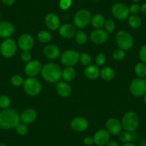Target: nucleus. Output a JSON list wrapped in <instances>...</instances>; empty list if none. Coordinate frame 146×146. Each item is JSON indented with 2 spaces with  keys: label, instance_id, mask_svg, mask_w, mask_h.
Returning <instances> with one entry per match:
<instances>
[{
  "label": "nucleus",
  "instance_id": "f257e3e1",
  "mask_svg": "<svg viewBox=\"0 0 146 146\" xmlns=\"http://www.w3.org/2000/svg\"><path fill=\"white\" fill-rule=\"evenodd\" d=\"M20 123V117L16 110L13 109H3L0 112V127L12 129Z\"/></svg>",
  "mask_w": 146,
  "mask_h": 146
},
{
  "label": "nucleus",
  "instance_id": "f03ea898",
  "mask_svg": "<svg viewBox=\"0 0 146 146\" xmlns=\"http://www.w3.org/2000/svg\"><path fill=\"white\" fill-rule=\"evenodd\" d=\"M41 72L43 78L50 82H57L62 77L61 69L54 63L46 64L42 67Z\"/></svg>",
  "mask_w": 146,
  "mask_h": 146
},
{
  "label": "nucleus",
  "instance_id": "7ed1b4c3",
  "mask_svg": "<svg viewBox=\"0 0 146 146\" xmlns=\"http://www.w3.org/2000/svg\"><path fill=\"white\" fill-rule=\"evenodd\" d=\"M140 124V118L135 112L129 111L125 113L122 118V127L125 130L129 132H134L137 130Z\"/></svg>",
  "mask_w": 146,
  "mask_h": 146
},
{
  "label": "nucleus",
  "instance_id": "20e7f679",
  "mask_svg": "<svg viewBox=\"0 0 146 146\" xmlns=\"http://www.w3.org/2000/svg\"><path fill=\"white\" fill-rule=\"evenodd\" d=\"M117 45L123 50H127L133 46L134 40L132 35L126 31H120L115 35Z\"/></svg>",
  "mask_w": 146,
  "mask_h": 146
},
{
  "label": "nucleus",
  "instance_id": "39448f33",
  "mask_svg": "<svg viewBox=\"0 0 146 146\" xmlns=\"http://www.w3.org/2000/svg\"><path fill=\"white\" fill-rule=\"evenodd\" d=\"M24 90L27 95L30 96H36L40 92L42 85L36 78L30 77L24 81Z\"/></svg>",
  "mask_w": 146,
  "mask_h": 146
},
{
  "label": "nucleus",
  "instance_id": "423d86ee",
  "mask_svg": "<svg viewBox=\"0 0 146 146\" xmlns=\"http://www.w3.org/2000/svg\"><path fill=\"white\" fill-rule=\"evenodd\" d=\"M17 52V44L13 39L7 38L0 45V52L5 57H13Z\"/></svg>",
  "mask_w": 146,
  "mask_h": 146
},
{
  "label": "nucleus",
  "instance_id": "0eeeda50",
  "mask_svg": "<svg viewBox=\"0 0 146 146\" xmlns=\"http://www.w3.org/2000/svg\"><path fill=\"white\" fill-rule=\"evenodd\" d=\"M130 90L134 96L137 98L143 96L146 93V82L143 78H135L130 83Z\"/></svg>",
  "mask_w": 146,
  "mask_h": 146
},
{
  "label": "nucleus",
  "instance_id": "6e6552de",
  "mask_svg": "<svg viewBox=\"0 0 146 146\" xmlns=\"http://www.w3.org/2000/svg\"><path fill=\"white\" fill-rule=\"evenodd\" d=\"M91 15L89 11L86 9H80L78 11L74 17V24L75 27L82 29L89 25L91 22Z\"/></svg>",
  "mask_w": 146,
  "mask_h": 146
},
{
  "label": "nucleus",
  "instance_id": "1a4fd4ad",
  "mask_svg": "<svg viewBox=\"0 0 146 146\" xmlns=\"http://www.w3.org/2000/svg\"><path fill=\"white\" fill-rule=\"evenodd\" d=\"M80 60V54L75 50H67L62 53L61 61L64 65L67 67H72L78 62Z\"/></svg>",
  "mask_w": 146,
  "mask_h": 146
},
{
  "label": "nucleus",
  "instance_id": "9d476101",
  "mask_svg": "<svg viewBox=\"0 0 146 146\" xmlns=\"http://www.w3.org/2000/svg\"><path fill=\"white\" fill-rule=\"evenodd\" d=\"M112 14L118 19H125L128 17L129 8L123 3H116L112 7Z\"/></svg>",
  "mask_w": 146,
  "mask_h": 146
},
{
  "label": "nucleus",
  "instance_id": "9b49d317",
  "mask_svg": "<svg viewBox=\"0 0 146 146\" xmlns=\"http://www.w3.org/2000/svg\"><path fill=\"white\" fill-rule=\"evenodd\" d=\"M42 64L38 60H31L25 67V72L27 75L30 77L37 75L42 70Z\"/></svg>",
  "mask_w": 146,
  "mask_h": 146
},
{
  "label": "nucleus",
  "instance_id": "f8f14e48",
  "mask_svg": "<svg viewBox=\"0 0 146 146\" xmlns=\"http://www.w3.org/2000/svg\"><path fill=\"white\" fill-rule=\"evenodd\" d=\"M18 45L23 51H29L34 46V39L29 34H23L18 40Z\"/></svg>",
  "mask_w": 146,
  "mask_h": 146
},
{
  "label": "nucleus",
  "instance_id": "ddd939ff",
  "mask_svg": "<svg viewBox=\"0 0 146 146\" xmlns=\"http://www.w3.org/2000/svg\"><path fill=\"white\" fill-rule=\"evenodd\" d=\"M110 133L107 130H100L94 135V143L98 146H103L109 143Z\"/></svg>",
  "mask_w": 146,
  "mask_h": 146
},
{
  "label": "nucleus",
  "instance_id": "4468645a",
  "mask_svg": "<svg viewBox=\"0 0 146 146\" xmlns=\"http://www.w3.org/2000/svg\"><path fill=\"white\" fill-rule=\"evenodd\" d=\"M90 38L94 43L96 44H102L105 42L108 39V32L101 29H98L94 30L91 33Z\"/></svg>",
  "mask_w": 146,
  "mask_h": 146
},
{
  "label": "nucleus",
  "instance_id": "2eb2a0df",
  "mask_svg": "<svg viewBox=\"0 0 146 146\" xmlns=\"http://www.w3.org/2000/svg\"><path fill=\"white\" fill-rule=\"evenodd\" d=\"M106 130L108 133L113 135H118L122 129V125L119 120L115 118H110L106 122Z\"/></svg>",
  "mask_w": 146,
  "mask_h": 146
},
{
  "label": "nucleus",
  "instance_id": "dca6fc26",
  "mask_svg": "<svg viewBox=\"0 0 146 146\" xmlns=\"http://www.w3.org/2000/svg\"><path fill=\"white\" fill-rule=\"evenodd\" d=\"M15 32V27L12 23L7 21L0 22V37L8 38L13 35Z\"/></svg>",
  "mask_w": 146,
  "mask_h": 146
},
{
  "label": "nucleus",
  "instance_id": "f3484780",
  "mask_svg": "<svg viewBox=\"0 0 146 146\" xmlns=\"http://www.w3.org/2000/svg\"><path fill=\"white\" fill-rule=\"evenodd\" d=\"M70 126L74 130L77 132H82L88 127V123L84 117H78L73 119L70 123Z\"/></svg>",
  "mask_w": 146,
  "mask_h": 146
},
{
  "label": "nucleus",
  "instance_id": "a211bd4d",
  "mask_svg": "<svg viewBox=\"0 0 146 146\" xmlns=\"http://www.w3.org/2000/svg\"><path fill=\"white\" fill-rule=\"evenodd\" d=\"M45 25L51 30H56L60 27V18L54 13H50L45 17Z\"/></svg>",
  "mask_w": 146,
  "mask_h": 146
},
{
  "label": "nucleus",
  "instance_id": "6ab92c4d",
  "mask_svg": "<svg viewBox=\"0 0 146 146\" xmlns=\"http://www.w3.org/2000/svg\"><path fill=\"white\" fill-rule=\"evenodd\" d=\"M44 54L49 59L54 60L60 55V50L58 47L54 44L47 45L43 50Z\"/></svg>",
  "mask_w": 146,
  "mask_h": 146
},
{
  "label": "nucleus",
  "instance_id": "aec40b11",
  "mask_svg": "<svg viewBox=\"0 0 146 146\" xmlns=\"http://www.w3.org/2000/svg\"><path fill=\"white\" fill-rule=\"evenodd\" d=\"M36 118V113L33 109H27L22 113L20 120L25 124H29L35 121Z\"/></svg>",
  "mask_w": 146,
  "mask_h": 146
},
{
  "label": "nucleus",
  "instance_id": "412c9836",
  "mask_svg": "<svg viewBox=\"0 0 146 146\" xmlns=\"http://www.w3.org/2000/svg\"><path fill=\"white\" fill-rule=\"evenodd\" d=\"M59 33L64 38H71L75 35V29L70 24H64L60 27Z\"/></svg>",
  "mask_w": 146,
  "mask_h": 146
},
{
  "label": "nucleus",
  "instance_id": "4be33fe9",
  "mask_svg": "<svg viewBox=\"0 0 146 146\" xmlns=\"http://www.w3.org/2000/svg\"><path fill=\"white\" fill-rule=\"evenodd\" d=\"M56 89L59 95L63 98L70 96L72 92V88L70 85L64 82H59L56 85Z\"/></svg>",
  "mask_w": 146,
  "mask_h": 146
},
{
  "label": "nucleus",
  "instance_id": "5701e85b",
  "mask_svg": "<svg viewBox=\"0 0 146 146\" xmlns=\"http://www.w3.org/2000/svg\"><path fill=\"white\" fill-rule=\"evenodd\" d=\"M84 74L88 79L95 80L100 75L99 68L95 65H88L84 70Z\"/></svg>",
  "mask_w": 146,
  "mask_h": 146
},
{
  "label": "nucleus",
  "instance_id": "b1692460",
  "mask_svg": "<svg viewBox=\"0 0 146 146\" xmlns=\"http://www.w3.org/2000/svg\"><path fill=\"white\" fill-rule=\"evenodd\" d=\"M76 76V72L72 67H67L62 72V78L64 81L70 82L73 80Z\"/></svg>",
  "mask_w": 146,
  "mask_h": 146
},
{
  "label": "nucleus",
  "instance_id": "393cba45",
  "mask_svg": "<svg viewBox=\"0 0 146 146\" xmlns=\"http://www.w3.org/2000/svg\"><path fill=\"white\" fill-rule=\"evenodd\" d=\"M100 75L104 80L110 81L115 77V72L111 67H105L101 70Z\"/></svg>",
  "mask_w": 146,
  "mask_h": 146
},
{
  "label": "nucleus",
  "instance_id": "a878e982",
  "mask_svg": "<svg viewBox=\"0 0 146 146\" xmlns=\"http://www.w3.org/2000/svg\"><path fill=\"white\" fill-rule=\"evenodd\" d=\"M92 25L96 29H100L103 25H105V17L101 15H95L91 19Z\"/></svg>",
  "mask_w": 146,
  "mask_h": 146
},
{
  "label": "nucleus",
  "instance_id": "bb28decb",
  "mask_svg": "<svg viewBox=\"0 0 146 146\" xmlns=\"http://www.w3.org/2000/svg\"><path fill=\"white\" fill-rule=\"evenodd\" d=\"M135 72L138 78H143L146 76V64L144 62H139L135 67Z\"/></svg>",
  "mask_w": 146,
  "mask_h": 146
},
{
  "label": "nucleus",
  "instance_id": "cd10ccee",
  "mask_svg": "<svg viewBox=\"0 0 146 146\" xmlns=\"http://www.w3.org/2000/svg\"><path fill=\"white\" fill-rule=\"evenodd\" d=\"M128 24L130 27L133 28V29H137L141 26V19L137 15H132L128 18Z\"/></svg>",
  "mask_w": 146,
  "mask_h": 146
},
{
  "label": "nucleus",
  "instance_id": "c85d7f7f",
  "mask_svg": "<svg viewBox=\"0 0 146 146\" xmlns=\"http://www.w3.org/2000/svg\"><path fill=\"white\" fill-rule=\"evenodd\" d=\"M118 139L123 143H130L133 139V135L132 134L131 132L129 131H123L119 133Z\"/></svg>",
  "mask_w": 146,
  "mask_h": 146
},
{
  "label": "nucleus",
  "instance_id": "c756f323",
  "mask_svg": "<svg viewBox=\"0 0 146 146\" xmlns=\"http://www.w3.org/2000/svg\"><path fill=\"white\" fill-rule=\"evenodd\" d=\"M37 39L40 40L41 42L47 43L49 42L52 40V35L50 32L47 31H41L37 35Z\"/></svg>",
  "mask_w": 146,
  "mask_h": 146
},
{
  "label": "nucleus",
  "instance_id": "7c9ffc66",
  "mask_svg": "<svg viewBox=\"0 0 146 146\" xmlns=\"http://www.w3.org/2000/svg\"><path fill=\"white\" fill-rule=\"evenodd\" d=\"M75 40H76V42L79 44H84L87 42L86 34H85L83 31L79 30L76 33Z\"/></svg>",
  "mask_w": 146,
  "mask_h": 146
},
{
  "label": "nucleus",
  "instance_id": "2f4dec72",
  "mask_svg": "<svg viewBox=\"0 0 146 146\" xmlns=\"http://www.w3.org/2000/svg\"><path fill=\"white\" fill-rule=\"evenodd\" d=\"M11 104V100L7 95H1L0 96V108L2 109H7L9 107Z\"/></svg>",
  "mask_w": 146,
  "mask_h": 146
},
{
  "label": "nucleus",
  "instance_id": "473e14b6",
  "mask_svg": "<svg viewBox=\"0 0 146 146\" xmlns=\"http://www.w3.org/2000/svg\"><path fill=\"white\" fill-rule=\"evenodd\" d=\"M80 61L83 65L88 66L91 62V57L87 53L82 52V54H80Z\"/></svg>",
  "mask_w": 146,
  "mask_h": 146
},
{
  "label": "nucleus",
  "instance_id": "72a5a7b5",
  "mask_svg": "<svg viewBox=\"0 0 146 146\" xmlns=\"http://www.w3.org/2000/svg\"><path fill=\"white\" fill-rule=\"evenodd\" d=\"M113 57L116 60H121L125 57V52L122 49L115 50L113 53Z\"/></svg>",
  "mask_w": 146,
  "mask_h": 146
},
{
  "label": "nucleus",
  "instance_id": "f704fd0d",
  "mask_svg": "<svg viewBox=\"0 0 146 146\" xmlns=\"http://www.w3.org/2000/svg\"><path fill=\"white\" fill-rule=\"evenodd\" d=\"M11 82L14 86L19 87L23 85L24 80L20 75H14L12 78H11Z\"/></svg>",
  "mask_w": 146,
  "mask_h": 146
},
{
  "label": "nucleus",
  "instance_id": "c9c22d12",
  "mask_svg": "<svg viewBox=\"0 0 146 146\" xmlns=\"http://www.w3.org/2000/svg\"><path fill=\"white\" fill-rule=\"evenodd\" d=\"M17 133L21 135H25L28 132V127L25 123H19L16 127Z\"/></svg>",
  "mask_w": 146,
  "mask_h": 146
},
{
  "label": "nucleus",
  "instance_id": "e433bc0d",
  "mask_svg": "<svg viewBox=\"0 0 146 146\" xmlns=\"http://www.w3.org/2000/svg\"><path fill=\"white\" fill-rule=\"evenodd\" d=\"M105 29H106L107 32H109V33H112V32L114 31L115 25V22H113V20H111V19H109V20H108V21H105Z\"/></svg>",
  "mask_w": 146,
  "mask_h": 146
},
{
  "label": "nucleus",
  "instance_id": "4c0bfd02",
  "mask_svg": "<svg viewBox=\"0 0 146 146\" xmlns=\"http://www.w3.org/2000/svg\"><path fill=\"white\" fill-rule=\"evenodd\" d=\"M95 61H96V63L98 65L101 66L106 61V57L102 53H99V54H97L96 57H95Z\"/></svg>",
  "mask_w": 146,
  "mask_h": 146
},
{
  "label": "nucleus",
  "instance_id": "58836bf2",
  "mask_svg": "<svg viewBox=\"0 0 146 146\" xmlns=\"http://www.w3.org/2000/svg\"><path fill=\"white\" fill-rule=\"evenodd\" d=\"M139 57L143 62L146 63V44L143 45L139 50Z\"/></svg>",
  "mask_w": 146,
  "mask_h": 146
},
{
  "label": "nucleus",
  "instance_id": "ea45409f",
  "mask_svg": "<svg viewBox=\"0 0 146 146\" xmlns=\"http://www.w3.org/2000/svg\"><path fill=\"white\" fill-rule=\"evenodd\" d=\"M72 5V0H60V7L63 10L67 9L70 8Z\"/></svg>",
  "mask_w": 146,
  "mask_h": 146
},
{
  "label": "nucleus",
  "instance_id": "a19ab883",
  "mask_svg": "<svg viewBox=\"0 0 146 146\" xmlns=\"http://www.w3.org/2000/svg\"><path fill=\"white\" fill-rule=\"evenodd\" d=\"M21 58L24 62H29L32 60V54L29 51H23L21 54Z\"/></svg>",
  "mask_w": 146,
  "mask_h": 146
},
{
  "label": "nucleus",
  "instance_id": "79ce46f5",
  "mask_svg": "<svg viewBox=\"0 0 146 146\" xmlns=\"http://www.w3.org/2000/svg\"><path fill=\"white\" fill-rule=\"evenodd\" d=\"M140 7L138 5H136V4H133V5H130V7H129V12L132 15H136L137 14H138L140 12Z\"/></svg>",
  "mask_w": 146,
  "mask_h": 146
},
{
  "label": "nucleus",
  "instance_id": "37998d69",
  "mask_svg": "<svg viewBox=\"0 0 146 146\" xmlns=\"http://www.w3.org/2000/svg\"><path fill=\"white\" fill-rule=\"evenodd\" d=\"M83 143L84 144L88 146L91 145H92L94 143L93 137H90V136H87V137H85L83 139Z\"/></svg>",
  "mask_w": 146,
  "mask_h": 146
},
{
  "label": "nucleus",
  "instance_id": "c03bdc74",
  "mask_svg": "<svg viewBox=\"0 0 146 146\" xmlns=\"http://www.w3.org/2000/svg\"><path fill=\"white\" fill-rule=\"evenodd\" d=\"M2 1L5 5H7V6H12L15 2V0H2Z\"/></svg>",
  "mask_w": 146,
  "mask_h": 146
},
{
  "label": "nucleus",
  "instance_id": "a18cd8bd",
  "mask_svg": "<svg viewBox=\"0 0 146 146\" xmlns=\"http://www.w3.org/2000/svg\"><path fill=\"white\" fill-rule=\"evenodd\" d=\"M140 11H141L144 15H146V3H144L142 5V6L140 7Z\"/></svg>",
  "mask_w": 146,
  "mask_h": 146
},
{
  "label": "nucleus",
  "instance_id": "49530a36",
  "mask_svg": "<svg viewBox=\"0 0 146 146\" xmlns=\"http://www.w3.org/2000/svg\"><path fill=\"white\" fill-rule=\"evenodd\" d=\"M105 146H119V145L117 142L111 141V142H109L107 145H105Z\"/></svg>",
  "mask_w": 146,
  "mask_h": 146
},
{
  "label": "nucleus",
  "instance_id": "de8ad7c7",
  "mask_svg": "<svg viewBox=\"0 0 146 146\" xmlns=\"http://www.w3.org/2000/svg\"><path fill=\"white\" fill-rule=\"evenodd\" d=\"M122 146H136L135 145H134L133 143H124Z\"/></svg>",
  "mask_w": 146,
  "mask_h": 146
},
{
  "label": "nucleus",
  "instance_id": "09e8293b",
  "mask_svg": "<svg viewBox=\"0 0 146 146\" xmlns=\"http://www.w3.org/2000/svg\"><path fill=\"white\" fill-rule=\"evenodd\" d=\"M140 146H146V140H143V141H141Z\"/></svg>",
  "mask_w": 146,
  "mask_h": 146
},
{
  "label": "nucleus",
  "instance_id": "8fccbe9b",
  "mask_svg": "<svg viewBox=\"0 0 146 146\" xmlns=\"http://www.w3.org/2000/svg\"><path fill=\"white\" fill-rule=\"evenodd\" d=\"M145 96H144V102H145V103L146 104V93L145 94Z\"/></svg>",
  "mask_w": 146,
  "mask_h": 146
},
{
  "label": "nucleus",
  "instance_id": "3c124183",
  "mask_svg": "<svg viewBox=\"0 0 146 146\" xmlns=\"http://www.w3.org/2000/svg\"><path fill=\"white\" fill-rule=\"evenodd\" d=\"M0 146H7V145H6L5 144H0Z\"/></svg>",
  "mask_w": 146,
  "mask_h": 146
},
{
  "label": "nucleus",
  "instance_id": "603ef678",
  "mask_svg": "<svg viewBox=\"0 0 146 146\" xmlns=\"http://www.w3.org/2000/svg\"><path fill=\"white\" fill-rule=\"evenodd\" d=\"M133 2H139V1H140V0H133Z\"/></svg>",
  "mask_w": 146,
  "mask_h": 146
},
{
  "label": "nucleus",
  "instance_id": "864d4df0",
  "mask_svg": "<svg viewBox=\"0 0 146 146\" xmlns=\"http://www.w3.org/2000/svg\"><path fill=\"white\" fill-rule=\"evenodd\" d=\"M144 80H145V82H146V76L145 77V79Z\"/></svg>",
  "mask_w": 146,
  "mask_h": 146
},
{
  "label": "nucleus",
  "instance_id": "5fc2aeb1",
  "mask_svg": "<svg viewBox=\"0 0 146 146\" xmlns=\"http://www.w3.org/2000/svg\"><path fill=\"white\" fill-rule=\"evenodd\" d=\"M95 1H98V0H95Z\"/></svg>",
  "mask_w": 146,
  "mask_h": 146
},
{
  "label": "nucleus",
  "instance_id": "6e6d98bb",
  "mask_svg": "<svg viewBox=\"0 0 146 146\" xmlns=\"http://www.w3.org/2000/svg\"><path fill=\"white\" fill-rule=\"evenodd\" d=\"M0 17H1V15H0Z\"/></svg>",
  "mask_w": 146,
  "mask_h": 146
}]
</instances>
